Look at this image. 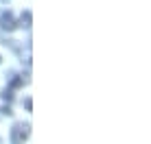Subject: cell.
Returning a JSON list of instances; mask_svg holds the SVG:
<instances>
[]
</instances>
